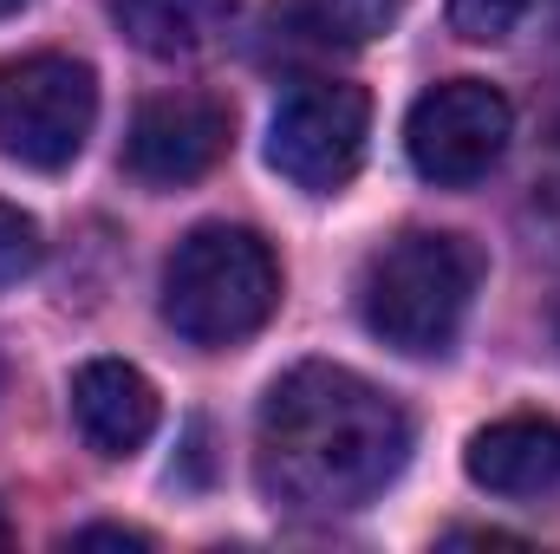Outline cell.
<instances>
[{"label":"cell","instance_id":"2","mask_svg":"<svg viewBox=\"0 0 560 554\" xmlns=\"http://www.w3.org/2000/svg\"><path fill=\"white\" fill-rule=\"evenodd\" d=\"M280 307V262L255 229L202 222L163 262V320L176 339L222 353L261 333Z\"/></svg>","mask_w":560,"mask_h":554},{"label":"cell","instance_id":"11","mask_svg":"<svg viewBox=\"0 0 560 554\" xmlns=\"http://www.w3.org/2000/svg\"><path fill=\"white\" fill-rule=\"evenodd\" d=\"M405 0H293V26L319 46H365L392 33Z\"/></svg>","mask_w":560,"mask_h":554},{"label":"cell","instance_id":"12","mask_svg":"<svg viewBox=\"0 0 560 554\" xmlns=\"http://www.w3.org/2000/svg\"><path fill=\"white\" fill-rule=\"evenodd\" d=\"M535 0H450V26L463 39H502V33H515V20Z\"/></svg>","mask_w":560,"mask_h":554},{"label":"cell","instance_id":"17","mask_svg":"<svg viewBox=\"0 0 560 554\" xmlns=\"http://www.w3.org/2000/svg\"><path fill=\"white\" fill-rule=\"evenodd\" d=\"M7 542H13V529H7V516H0V549H7Z\"/></svg>","mask_w":560,"mask_h":554},{"label":"cell","instance_id":"7","mask_svg":"<svg viewBox=\"0 0 560 554\" xmlns=\"http://www.w3.org/2000/svg\"><path fill=\"white\" fill-rule=\"evenodd\" d=\"M235 143V112L209 92H163L143 99L125 131V170L143 189H183L209 176Z\"/></svg>","mask_w":560,"mask_h":554},{"label":"cell","instance_id":"6","mask_svg":"<svg viewBox=\"0 0 560 554\" xmlns=\"http://www.w3.org/2000/svg\"><path fill=\"white\" fill-rule=\"evenodd\" d=\"M515 138V112L495 85L482 79H443L430 85L411 118H405V150H411V170L436 189H469L482 183L502 150Z\"/></svg>","mask_w":560,"mask_h":554},{"label":"cell","instance_id":"18","mask_svg":"<svg viewBox=\"0 0 560 554\" xmlns=\"http://www.w3.org/2000/svg\"><path fill=\"white\" fill-rule=\"evenodd\" d=\"M555 20H560V0H555Z\"/></svg>","mask_w":560,"mask_h":554},{"label":"cell","instance_id":"13","mask_svg":"<svg viewBox=\"0 0 560 554\" xmlns=\"http://www.w3.org/2000/svg\"><path fill=\"white\" fill-rule=\"evenodd\" d=\"M39 268V222L13 203H0V280H20Z\"/></svg>","mask_w":560,"mask_h":554},{"label":"cell","instance_id":"14","mask_svg":"<svg viewBox=\"0 0 560 554\" xmlns=\"http://www.w3.org/2000/svg\"><path fill=\"white\" fill-rule=\"evenodd\" d=\"M535 222L548 229V242L560 249V157L535 176Z\"/></svg>","mask_w":560,"mask_h":554},{"label":"cell","instance_id":"10","mask_svg":"<svg viewBox=\"0 0 560 554\" xmlns=\"http://www.w3.org/2000/svg\"><path fill=\"white\" fill-rule=\"evenodd\" d=\"M242 0H112L118 33L150 59H196L235 26Z\"/></svg>","mask_w":560,"mask_h":554},{"label":"cell","instance_id":"4","mask_svg":"<svg viewBox=\"0 0 560 554\" xmlns=\"http://www.w3.org/2000/svg\"><path fill=\"white\" fill-rule=\"evenodd\" d=\"M98 125V72L72 53H26L0 66V157L66 170Z\"/></svg>","mask_w":560,"mask_h":554},{"label":"cell","instance_id":"15","mask_svg":"<svg viewBox=\"0 0 560 554\" xmlns=\"http://www.w3.org/2000/svg\"><path fill=\"white\" fill-rule=\"evenodd\" d=\"M72 549H150V535H138V529H112V522H98V529H79V535H72Z\"/></svg>","mask_w":560,"mask_h":554},{"label":"cell","instance_id":"8","mask_svg":"<svg viewBox=\"0 0 560 554\" xmlns=\"http://www.w3.org/2000/svg\"><path fill=\"white\" fill-rule=\"evenodd\" d=\"M156 385L143 379L138 366H125V359H85L79 372H72V424H79V437L98 450V457H131L150 443V430H156Z\"/></svg>","mask_w":560,"mask_h":554},{"label":"cell","instance_id":"16","mask_svg":"<svg viewBox=\"0 0 560 554\" xmlns=\"http://www.w3.org/2000/svg\"><path fill=\"white\" fill-rule=\"evenodd\" d=\"M20 7H33V0H0V20H13Z\"/></svg>","mask_w":560,"mask_h":554},{"label":"cell","instance_id":"1","mask_svg":"<svg viewBox=\"0 0 560 554\" xmlns=\"http://www.w3.org/2000/svg\"><path fill=\"white\" fill-rule=\"evenodd\" d=\"M411 457V417L352 366L306 359L280 372L255 417V483L287 516L365 509Z\"/></svg>","mask_w":560,"mask_h":554},{"label":"cell","instance_id":"9","mask_svg":"<svg viewBox=\"0 0 560 554\" xmlns=\"http://www.w3.org/2000/svg\"><path fill=\"white\" fill-rule=\"evenodd\" d=\"M463 470L489 496L548 503V496H560V424L555 417H502L469 437Z\"/></svg>","mask_w":560,"mask_h":554},{"label":"cell","instance_id":"3","mask_svg":"<svg viewBox=\"0 0 560 554\" xmlns=\"http://www.w3.org/2000/svg\"><path fill=\"white\" fill-rule=\"evenodd\" d=\"M476 280H482L476 242L443 235V229H411V235L385 242L365 262L359 313L392 353L436 359V353L456 346V333L469 320V300H476Z\"/></svg>","mask_w":560,"mask_h":554},{"label":"cell","instance_id":"5","mask_svg":"<svg viewBox=\"0 0 560 554\" xmlns=\"http://www.w3.org/2000/svg\"><path fill=\"white\" fill-rule=\"evenodd\" d=\"M365 138H372V99L359 85H346V79H300L293 92H280L275 105L268 163L293 189L332 196L365 163Z\"/></svg>","mask_w":560,"mask_h":554}]
</instances>
